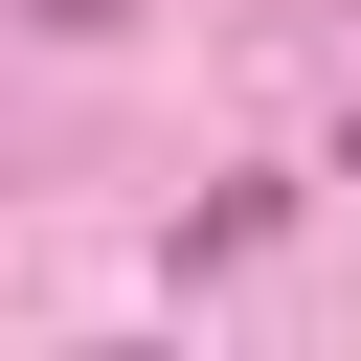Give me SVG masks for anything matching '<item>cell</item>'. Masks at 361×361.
Returning a JSON list of instances; mask_svg holds the SVG:
<instances>
[{
	"mask_svg": "<svg viewBox=\"0 0 361 361\" xmlns=\"http://www.w3.org/2000/svg\"><path fill=\"white\" fill-rule=\"evenodd\" d=\"M338 180H361V90H338Z\"/></svg>",
	"mask_w": 361,
	"mask_h": 361,
	"instance_id": "6da1fadb",
	"label": "cell"
}]
</instances>
